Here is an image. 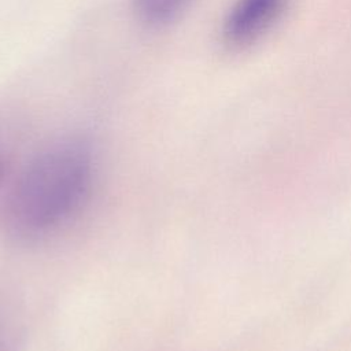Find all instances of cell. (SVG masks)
<instances>
[{"mask_svg": "<svg viewBox=\"0 0 351 351\" xmlns=\"http://www.w3.org/2000/svg\"><path fill=\"white\" fill-rule=\"evenodd\" d=\"M92 176L89 151L69 143L40 155L19 181L12 200L16 222L44 230L66 219L84 199Z\"/></svg>", "mask_w": 351, "mask_h": 351, "instance_id": "cell-1", "label": "cell"}, {"mask_svg": "<svg viewBox=\"0 0 351 351\" xmlns=\"http://www.w3.org/2000/svg\"><path fill=\"white\" fill-rule=\"evenodd\" d=\"M288 0H234L225 22L223 38L233 47H244L266 34L285 11Z\"/></svg>", "mask_w": 351, "mask_h": 351, "instance_id": "cell-2", "label": "cell"}, {"mask_svg": "<svg viewBox=\"0 0 351 351\" xmlns=\"http://www.w3.org/2000/svg\"><path fill=\"white\" fill-rule=\"evenodd\" d=\"M189 0H133L138 18L152 26H162L174 21Z\"/></svg>", "mask_w": 351, "mask_h": 351, "instance_id": "cell-3", "label": "cell"}]
</instances>
